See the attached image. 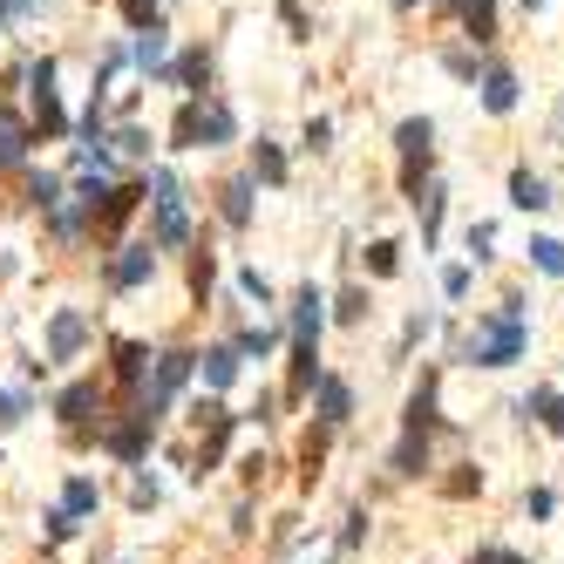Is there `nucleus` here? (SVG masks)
<instances>
[{
	"label": "nucleus",
	"instance_id": "nucleus-37",
	"mask_svg": "<svg viewBox=\"0 0 564 564\" xmlns=\"http://www.w3.org/2000/svg\"><path fill=\"white\" fill-rule=\"evenodd\" d=\"M524 510H530V517H551L557 497H551V490H530V497H524Z\"/></svg>",
	"mask_w": 564,
	"mask_h": 564
},
{
	"label": "nucleus",
	"instance_id": "nucleus-27",
	"mask_svg": "<svg viewBox=\"0 0 564 564\" xmlns=\"http://www.w3.org/2000/svg\"><path fill=\"white\" fill-rule=\"evenodd\" d=\"M490 245H497V225H470V259H476V266L490 259Z\"/></svg>",
	"mask_w": 564,
	"mask_h": 564
},
{
	"label": "nucleus",
	"instance_id": "nucleus-3",
	"mask_svg": "<svg viewBox=\"0 0 564 564\" xmlns=\"http://www.w3.org/2000/svg\"><path fill=\"white\" fill-rule=\"evenodd\" d=\"M320 306H326V299H320L313 286H299V299H293V341H299V347H320V326H326Z\"/></svg>",
	"mask_w": 564,
	"mask_h": 564
},
{
	"label": "nucleus",
	"instance_id": "nucleus-29",
	"mask_svg": "<svg viewBox=\"0 0 564 564\" xmlns=\"http://www.w3.org/2000/svg\"><path fill=\"white\" fill-rule=\"evenodd\" d=\"M204 75H211V55H184V62H177V82H204Z\"/></svg>",
	"mask_w": 564,
	"mask_h": 564
},
{
	"label": "nucleus",
	"instance_id": "nucleus-9",
	"mask_svg": "<svg viewBox=\"0 0 564 564\" xmlns=\"http://www.w3.org/2000/svg\"><path fill=\"white\" fill-rule=\"evenodd\" d=\"M150 279V245H123V259L110 266V286H143Z\"/></svg>",
	"mask_w": 564,
	"mask_h": 564
},
{
	"label": "nucleus",
	"instance_id": "nucleus-30",
	"mask_svg": "<svg viewBox=\"0 0 564 564\" xmlns=\"http://www.w3.org/2000/svg\"><path fill=\"white\" fill-rule=\"evenodd\" d=\"M89 401H95V388L82 381V388H68V395H62V415H68V422H82V408H89Z\"/></svg>",
	"mask_w": 564,
	"mask_h": 564
},
{
	"label": "nucleus",
	"instance_id": "nucleus-20",
	"mask_svg": "<svg viewBox=\"0 0 564 564\" xmlns=\"http://www.w3.org/2000/svg\"><path fill=\"white\" fill-rule=\"evenodd\" d=\"M170 137H177V150H197V95L177 110V123H170Z\"/></svg>",
	"mask_w": 564,
	"mask_h": 564
},
{
	"label": "nucleus",
	"instance_id": "nucleus-1",
	"mask_svg": "<svg viewBox=\"0 0 564 564\" xmlns=\"http://www.w3.org/2000/svg\"><path fill=\"white\" fill-rule=\"evenodd\" d=\"M524 299H503V313H490V320H476V333H470V361L476 368H510L524 354Z\"/></svg>",
	"mask_w": 564,
	"mask_h": 564
},
{
	"label": "nucleus",
	"instance_id": "nucleus-5",
	"mask_svg": "<svg viewBox=\"0 0 564 564\" xmlns=\"http://www.w3.org/2000/svg\"><path fill=\"white\" fill-rule=\"evenodd\" d=\"M395 143H401V157H408V170L415 164H428V143H435V123L428 116H408L401 130H395Z\"/></svg>",
	"mask_w": 564,
	"mask_h": 564
},
{
	"label": "nucleus",
	"instance_id": "nucleus-11",
	"mask_svg": "<svg viewBox=\"0 0 564 564\" xmlns=\"http://www.w3.org/2000/svg\"><path fill=\"white\" fill-rule=\"evenodd\" d=\"M232 137V110L225 102H197V143H225Z\"/></svg>",
	"mask_w": 564,
	"mask_h": 564
},
{
	"label": "nucleus",
	"instance_id": "nucleus-15",
	"mask_svg": "<svg viewBox=\"0 0 564 564\" xmlns=\"http://www.w3.org/2000/svg\"><path fill=\"white\" fill-rule=\"evenodd\" d=\"M456 8H463V21H470V35H476V41H490V35H497V8H490V0H456Z\"/></svg>",
	"mask_w": 564,
	"mask_h": 564
},
{
	"label": "nucleus",
	"instance_id": "nucleus-21",
	"mask_svg": "<svg viewBox=\"0 0 564 564\" xmlns=\"http://www.w3.org/2000/svg\"><path fill=\"white\" fill-rule=\"evenodd\" d=\"M164 48H170L164 28H143V35H137V68H157V62H164Z\"/></svg>",
	"mask_w": 564,
	"mask_h": 564
},
{
	"label": "nucleus",
	"instance_id": "nucleus-8",
	"mask_svg": "<svg viewBox=\"0 0 564 564\" xmlns=\"http://www.w3.org/2000/svg\"><path fill=\"white\" fill-rule=\"evenodd\" d=\"M510 204H517V211H544V204H551V184H544L537 170H517V177H510Z\"/></svg>",
	"mask_w": 564,
	"mask_h": 564
},
{
	"label": "nucleus",
	"instance_id": "nucleus-19",
	"mask_svg": "<svg viewBox=\"0 0 564 564\" xmlns=\"http://www.w3.org/2000/svg\"><path fill=\"white\" fill-rule=\"evenodd\" d=\"M320 381V347H293V388H313Z\"/></svg>",
	"mask_w": 564,
	"mask_h": 564
},
{
	"label": "nucleus",
	"instance_id": "nucleus-2",
	"mask_svg": "<svg viewBox=\"0 0 564 564\" xmlns=\"http://www.w3.org/2000/svg\"><path fill=\"white\" fill-rule=\"evenodd\" d=\"M150 184H157V245H184L191 239V225H184V184H177L170 170H157Z\"/></svg>",
	"mask_w": 564,
	"mask_h": 564
},
{
	"label": "nucleus",
	"instance_id": "nucleus-17",
	"mask_svg": "<svg viewBox=\"0 0 564 564\" xmlns=\"http://www.w3.org/2000/svg\"><path fill=\"white\" fill-rule=\"evenodd\" d=\"M530 259H537V272L564 279V245H557V239H530Z\"/></svg>",
	"mask_w": 564,
	"mask_h": 564
},
{
	"label": "nucleus",
	"instance_id": "nucleus-39",
	"mask_svg": "<svg viewBox=\"0 0 564 564\" xmlns=\"http://www.w3.org/2000/svg\"><path fill=\"white\" fill-rule=\"evenodd\" d=\"M14 422H21V401H14V395H0V428H14Z\"/></svg>",
	"mask_w": 564,
	"mask_h": 564
},
{
	"label": "nucleus",
	"instance_id": "nucleus-14",
	"mask_svg": "<svg viewBox=\"0 0 564 564\" xmlns=\"http://www.w3.org/2000/svg\"><path fill=\"white\" fill-rule=\"evenodd\" d=\"M21 157H28V130L0 110V164H21Z\"/></svg>",
	"mask_w": 564,
	"mask_h": 564
},
{
	"label": "nucleus",
	"instance_id": "nucleus-31",
	"mask_svg": "<svg viewBox=\"0 0 564 564\" xmlns=\"http://www.w3.org/2000/svg\"><path fill=\"white\" fill-rule=\"evenodd\" d=\"M239 286H245V299H259V306H272V286H266V279H259V272H239Z\"/></svg>",
	"mask_w": 564,
	"mask_h": 564
},
{
	"label": "nucleus",
	"instance_id": "nucleus-6",
	"mask_svg": "<svg viewBox=\"0 0 564 564\" xmlns=\"http://www.w3.org/2000/svg\"><path fill=\"white\" fill-rule=\"evenodd\" d=\"M82 333H89V320H82V313H55V326H48V354H55V361H75Z\"/></svg>",
	"mask_w": 564,
	"mask_h": 564
},
{
	"label": "nucleus",
	"instance_id": "nucleus-13",
	"mask_svg": "<svg viewBox=\"0 0 564 564\" xmlns=\"http://www.w3.org/2000/svg\"><path fill=\"white\" fill-rule=\"evenodd\" d=\"M204 381H211V388H232L239 381V347H211L204 354Z\"/></svg>",
	"mask_w": 564,
	"mask_h": 564
},
{
	"label": "nucleus",
	"instance_id": "nucleus-40",
	"mask_svg": "<svg viewBox=\"0 0 564 564\" xmlns=\"http://www.w3.org/2000/svg\"><path fill=\"white\" fill-rule=\"evenodd\" d=\"M524 8H544V0H524Z\"/></svg>",
	"mask_w": 564,
	"mask_h": 564
},
{
	"label": "nucleus",
	"instance_id": "nucleus-32",
	"mask_svg": "<svg viewBox=\"0 0 564 564\" xmlns=\"http://www.w3.org/2000/svg\"><path fill=\"white\" fill-rule=\"evenodd\" d=\"M368 266H374V272H381V279H388V272H395V245H388V239H381V245H374V252H368Z\"/></svg>",
	"mask_w": 564,
	"mask_h": 564
},
{
	"label": "nucleus",
	"instance_id": "nucleus-26",
	"mask_svg": "<svg viewBox=\"0 0 564 564\" xmlns=\"http://www.w3.org/2000/svg\"><path fill=\"white\" fill-rule=\"evenodd\" d=\"M123 14H130V28H157V0H123Z\"/></svg>",
	"mask_w": 564,
	"mask_h": 564
},
{
	"label": "nucleus",
	"instance_id": "nucleus-10",
	"mask_svg": "<svg viewBox=\"0 0 564 564\" xmlns=\"http://www.w3.org/2000/svg\"><path fill=\"white\" fill-rule=\"evenodd\" d=\"M428 428H435V381H422V388L408 395V435L428 443Z\"/></svg>",
	"mask_w": 564,
	"mask_h": 564
},
{
	"label": "nucleus",
	"instance_id": "nucleus-22",
	"mask_svg": "<svg viewBox=\"0 0 564 564\" xmlns=\"http://www.w3.org/2000/svg\"><path fill=\"white\" fill-rule=\"evenodd\" d=\"M252 157H259V177H266V184H286V157H279L272 143H259Z\"/></svg>",
	"mask_w": 564,
	"mask_h": 564
},
{
	"label": "nucleus",
	"instance_id": "nucleus-25",
	"mask_svg": "<svg viewBox=\"0 0 564 564\" xmlns=\"http://www.w3.org/2000/svg\"><path fill=\"white\" fill-rule=\"evenodd\" d=\"M35 116H41V130H48V137L68 130V116H62V102H55V95H35Z\"/></svg>",
	"mask_w": 564,
	"mask_h": 564
},
{
	"label": "nucleus",
	"instance_id": "nucleus-36",
	"mask_svg": "<svg viewBox=\"0 0 564 564\" xmlns=\"http://www.w3.org/2000/svg\"><path fill=\"white\" fill-rule=\"evenodd\" d=\"M116 150H123V157H143L150 137H143V130H123V137H116Z\"/></svg>",
	"mask_w": 564,
	"mask_h": 564
},
{
	"label": "nucleus",
	"instance_id": "nucleus-16",
	"mask_svg": "<svg viewBox=\"0 0 564 564\" xmlns=\"http://www.w3.org/2000/svg\"><path fill=\"white\" fill-rule=\"evenodd\" d=\"M225 218H232V225L252 218V177H232V184H225Z\"/></svg>",
	"mask_w": 564,
	"mask_h": 564
},
{
	"label": "nucleus",
	"instance_id": "nucleus-24",
	"mask_svg": "<svg viewBox=\"0 0 564 564\" xmlns=\"http://www.w3.org/2000/svg\"><path fill=\"white\" fill-rule=\"evenodd\" d=\"M116 374H123V381H143V347H137V341L116 347Z\"/></svg>",
	"mask_w": 564,
	"mask_h": 564
},
{
	"label": "nucleus",
	"instance_id": "nucleus-23",
	"mask_svg": "<svg viewBox=\"0 0 564 564\" xmlns=\"http://www.w3.org/2000/svg\"><path fill=\"white\" fill-rule=\"evenodd\" d=\"M415 211H422V232L435 239V225H443V191H435V184H428V191L415 197Z\"/></svg>",
	"mask_w": 564,
	"mask_h": 564
},
{
	"label": "nucleus",
	"instance_id": "nucleus-35",
	"mask_svg": "<svg viewBox=\"0 0 564 564\" xmlns=\"http://www.w3.org/2000/svg\"><path fill=\"white\" fill-rule=\"evenodd\" d=\"M361 313H368V293H341V320L354 326V320H361Z\"/></svg>",
	"mask_w": 564,
	"mask_h": 564
},
{
	"label": "nucleus",
	"instance_id": "nucleus-28",
	"mask_svg": "<svg viewBox=\"0 0 564 564\" xmlns=\"http://www.w3.org/2000/svg\"><path fill=\"white\" fill-rule=\"evenodd\" d=\"M28 197L41 204V211H55V204H62V184H55V177H35V184H28Z\"/></svg>",
	"mask_w": 564,
	"mask_h": 564
},
{
	"label": "nucleus",
	"instance_id": "nucleus-12",
	"mask_svg": "<svg viewBox=\"0 0 564 564\" xmlns=\"http://www.w3.org/2000/svg\"><path fill=\"white\" fill-rule=\"evenodd\" d=\"M524 415H537L551 435H564V395H557V388H537V395L524 401Z\"/></svg>",
	"mask_w": 564,
	"mask_h": 564
},
{
	"label": "nucleus",
	"instance_id": "nucleus-7",
	"mask_svg": "<svg viewBox=\"0 0 564 564\" xmlns=\"http://www.w3.org/2000/svg\"><path fill=\"white\" fill-rule=\"evenodd\" d=\"M483 110H490V116H510V110H517V75H510V68H490V75H483Z\"/></svg>",
	"mask_w": 564,
	"mask_h": 564
},
{
	"label": "nucleus",
	"instance_id": "nucleus-33",
	"mask_svg": "<svg viewBox=\"0 0 564 564\" xmlns=\"http://www.w3.org/2000/svg\"><path fill=\"white\" fill-rule=\"evenodd\" d=\"M361 537H368V517H361V510H354V517H347V530H341V551H354V544H361Z\"/></svg>",
	"mask_w": 564,
	"mask_h": 564
},
{
	"label": "nucleus",
	"instance_id": "nucleus-38",
	"mask_svg": "<svg viewBox=\"0 0 564 564\" xmlns=\"http://www.w3.org/2000/svg\"><path fill=\"white\" fill-rule=\"evenodd\" d=\"M470 564H530V557H517V551H497V544H490V551H476Z\"/></svg>",
	"mask_w": 564,
	"mask_h": 564
},
{
	"label": "nucleus",
	"instance_id": "nucleus-4",
	"mask_svg": "<svg viewBox=\"0 0 564 564\" xmlns=\"http://www.w3.org/2000/svg\"><path fill=\"white\" fill-rule=\"evenodd\" d=\"M313 388H320V422H326V428H341V422L354 415V395H347V381H341V374H320Z\"/></svg>",
	"mask_w": 564,
	"mask_h": 564
},
{
	"label": "nucleus",
	"instance_id": "nucleus-18",
	"mask_svg": "<svg viewBox=\"0 0 564 564\" xmlns=\"http://www.w3.org/2000/svg\"><path fill=\"white\" fill-rule=\"evenodd\" d=\"M89 510H95V483L75 476V483H68V497H62V517H89Z\"/></svg>",
	"mask_w": 564,
	"mask_h": 564
},
{
	"label": "nucleus",
	"instance_id": "nucleus-34",
	"mask_svg": "<svg viewBox=\"0 0 564 564\" xmlns=\"http://www.w3.org/2000/svg\"><path fill=\"white\" fill-rule=\"evenodd\" d=\"M443 293H449V299H463V293H470V272H463V266H449V272H443Z\"/></svg>",
	"mask_w": 564,
	"mask_h": 564
}]
</instances>
